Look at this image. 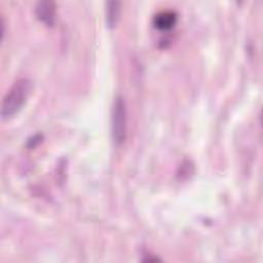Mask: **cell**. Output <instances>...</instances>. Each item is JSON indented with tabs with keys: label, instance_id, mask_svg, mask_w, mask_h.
<instances>
[{
	"label": "cell",
	"instance_id": "3",
	"mask_svg": "<svg viewBox=\"0 0 263 263\" xmlns=\"http://www.w3.org/2000/svg\"><path fill=\"white\" fill-rule=\"evenodd\" d=\"M37 18L46 26H53L55 20V6L51 1H40L35 6Z\"/></svg>",
	"mask_w": 263,
	"mask_h": 263
},
{
	"label": "cell",
	"instance_id": "4",
	"mask_svg": "<svg viewBox=\"0 0 263 263\" xmlns=\"http://www.w3.org/2000/svg\"><path fill=\"white\" fill-rule=\"evenodd\" d=\"M177 23V13L173 10H163L153 17V26L160 31L171 30Z\"/></svg>",
	"mask_w": 263,
	"mask_h": 263
},
{
	"label": "cell",
	"instance_id": "5",
	"mask_svg": "<svg viewBox=\"0 0 263 263\" xmlns=\"http://www.w3.org/2000/svg\"><path fill=\"white\" fill-rule=\"evenodd\" d=\"M120 14V3L117 1H110L106 4V22L110 28L116 26Z\"/></svg>",
	"mask_w": 263,
	"mask_h": 263
},
{
	"label": "cell",
	"instance_id": "1",
	"mask_svg": "<svg viewBox=\"0 0 263 263\" xmlns=\"http://www.w3.org/2000/svg\"><path fill=\"white\" fill-rule=\"evenodd\" d=\"M33 88L32 81L28 78L17 79L5 93L1 105L2 119L14 116L28 101Z\"/></svg>",
	"mask_w": 263,
	"mask_h": 263
},
{
	"label": "cell",
	"instance_id": "2",
	"mask_svg": "<svg viewBox=\"0 0 263 263\" xmlns=\"http://www.w3.org/2000/svg\"><path fill=\"white\" fill-rule=\"evenodd\" d=\"M112 137L117 145L125 142L127 136V107L122 96L114 99L111 113Z\"/></svg>",
	"mask_w": 263,
	"mask_h": 263
}]
</instances>
